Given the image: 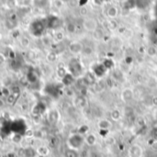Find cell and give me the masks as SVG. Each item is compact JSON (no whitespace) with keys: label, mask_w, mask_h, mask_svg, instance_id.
<instances>
[{"label":"cell","mask_w":157,"mask_h":157,"mask_svg":"<svg viewBox=\"0 0 157 157\" xmlns=\"http://www.w3.org/2000/svg\"><path fill=\"white\" fill-rule=\"evenodd\" d=\"M85 144V136L79 134L78 132L73 133L67 140V146L70 149L74 150H80L83 147V145Z\"/></svg>","instance_id":"cell-1"},{"label":"cell","mask_w":157,"mask_h":157,"mask_svg":"<svg viewBox=\"0 0 157 157\" xmlns=\"http://www.w3.org/2000/svg\"><path fill=\"white\" fill-rule=\"evenodd\" d=\"M83 28L84 30L89 32H94L98 28V23L97 19H93V17H86L83 20Z\"/></svg>","instance_id":"cell-2"},{"label":"cell","mask_w":157,"mask_h":157,"mask_svg":"<svg viewBox=\"0 0 157 157\" xmlns=\"http://www.w3.org/2000/svg\"><path fill=\"white\" fill-rule=\"evenodd\" d=\"M84 47L85 46L82 42H77V40H74V42H72L68 45V50L72 54L76 55V54L82 53Z\"/></svg>","instance_id":"cell-3"},{"label":"cell","mask_w":157,"mask_h":157,"mask_svg":"<svg viewBox=\"0 0 157 157\" xmlns=\"http://www.w3.org/2000/svg\"><path fill=\"white\" fill-rule=\"evenodd\" d=\"M133 97H134V93H133L131 88H124L122 90L121 94H120V99L123 103H128V102H131Z\"/></svg>","instance_id":"cell-4"},{"label":"cell","mask_w":157,"mask_h":157,"mask_svg":"<svg viewBox=\"0 0 157 157\" xmlns=\"http://www.w3.org/2000/svg\"><path fill=\"white\" fill-rule=\"evenodd\" d=\"M128 155H129V157H142V148L139 144H133L129 148Z\"/></svg>","instance_id":"cell-5"},{"label":"cell","mask_w":157,"mask_h":157,"mask_svg":"<svg viewBox=\"0 0 157 157\" xmlns=\"http://www.w3.org/2000/svg\"><path fill=\"white\" fill-rule=\"evenodd\" d=\"M48 121L50 124H56L60 119V113L56 108H51L49 110L48 115H47Z\"/></svg>","instance_id":"cell-6"},{"label":"cell","mask_w":157,"mask_h":157,"mask_svg":"<svg viewBox=\"0 0 157 157\" xmlns=\"http://www.w3.org/2000/svg\"><path fill=\"white\" fill-rule=\"evenodd\" d=\"M97 128L99 129L100 131H109L110 129H111L112 127V123L111 121L107 119H99L97 121Z\"/></svg>","instance_id":"cell-7"},{"label":"cell","mask_w":157,"mask_h":157,"mask_svg":"<svg viewBox=\"0 0 157 157\" xmlns=\"http://www.w3.org/2000/svg\"><path fill=\"white\" fill-rule=\"evenodd\" d=\"M97 138L96 136V134L92 132H88L86 135H85V143L88 146H94V145L97 143Z\"/></svg>","instance_id":"cell-8"},{"label":"cell","mask_w":157,"mask_h":157,"mask_svg":"<svg viewBox=\"0 0 157 157\" xmlns=\"http://www.w3.org/2000/svg\"><path fill=\"white\" fill-rule=\"evenodd\" d=\"M86 98L83 96H78L74 98V106L76 108H85L86 106Z\"/></svg>","instance_id":"cell-9"},{"label":"cell","mask_w":157,"mask_h":157,"mask_svg":"<svg viewBox=\"0 0 157 157\" xmlns=\"http://www.w3.org/2000/svg\"><path fill=\"white\" fill-rule=\"evenodd\" d=\"M36 153L40 156L45 157L50 154V149L47 146H45V145H40V146L36 148Z\"/></svg>","instance_id":"cell-10"},{"label":"cell","mask_w":157,"mask_h":157,"mask_svg":"<svg viewBox=\"0 0 157 157\" xmlns=\"http://www.w3.org/2000/svg\"><path fill=\"white\" fill-rule=\"evenodd\" d=\"M119 15V9L115 6H110L107 10V16L109 19H115Z\"/></svg>","instance_id":"cell-11"},{"label":"cell","mask_w":157,"mask_h":157,"mask_svg":"<svg viewBox=\"0 0 157 157\" xmlns=\"http://www.w3.org/2000/svg\"><path fill=\"white\" fill-rule=\"evenodd\" d=\"M110 119L113 121H119L121 119V111L118 108H113L111 111H110Z\"/></svg>","instance_id":"cell-12"},{"label":"cell","mask_w":157,"mask_h":157,"mask_svg":"<svg viewBox=\"0 0 157 157\" xmlns=\"http://www.w3.org/2000/svg\"><path fill=\"white\" fill-rule=\"evenodd\" d=\"M107 28L110 31H114L119 28V23L117 20H115L114 19H110L109 20L107 21Z\"/></svg>","instance_id":"cell-13"},{"label":"cell","mask_w":157,"mask_h":157,"mask_svg":"<svg viewBox=\"0 0 157 157\" xmlns=\"http://www.w3.org/2000/svg\"><path fill=\"white\" fill-rule=\"evenodd\" d=\"M63 157H80V154L77 150L68 148L63 154Z\"/></svg>","instance_id":"cell-14"},{"label":"cell","mask_w":157,"mask_h":157,"mask_svg":"<svg viewBox=\"0 0 157 157\" xmlns=\"http://www.w3.org/2000/svg\"><path fill=\"white\" fill-rule=\"evenodd\" d=\"M68 74L67 72V70L65 67H63V66H60V67H58L57 70H56V75H57V77H59L60 79H63L65 78V75Z\"/></svg>","instance_id":"cell-15"},{"label":"cell","mask_w":157,"mask_h":157,"mask_svg":"<svg viewBox=\"0 0 157 157\" xmlns=\"http://www.w3.org/2000/svg\"><path fill=\"white\" fill-rule=\"evenodd\" d=\"M57 57H58V55H57L56 52L53 51H51L48 52L47 55H46V60H47V62H49V63H51L56 62Z\"/></svg>","instance_id":"cell-16"},{"label":"cell","mask_w":157,"mask_h":157,"mask_svg":"<svg viewBox=\"0 0 157 157\" xmlns=\"http://www.w3.org/2000/svg\"><path fill=\"white\" fill-rule=\"evenodd\" d=\"M19 44L23 48H28L31 45V40L26 36H22L19 39Z\"/></svg>","instance_id":"cell-17"},{"label":"cell","mask_w":157,"mask_h":157,"mask_svg":"<svg viewBox=\"0 0 157 157\" xmlns=\"http://www.w3.org/2000/svg\"><path fill=\"white\" fill-rule=\"evenodd\" d=\"M96 75L93 74L92 72H88L86 74H85V76L84 77L85 80V82L87 84H93L96 81Z\"/></svg>","instance_id":"cell-18"},{"label":"cell","mask_w":157,"mask_h":157,"mask_svg":"<svg viewBox=\"0 0 157 157\" xmlns=\"http://www.w3.org/2000/svg\"><path fill=\"white\" fill-rule=\"evenodd\" d=\"M77 132L79 133V134L83 135V136L86 135L87 133L89 132V127H88V125H86V124L81 125V126L78 128V131H77Z\"/></svg>","instance_id":"cell-19"},{"label":"cell","mask_w":157,"mask_h":157,"mask_svg":"<svg viewBox=\"0 0 157 157\" xmlns=\"http://www.w3.org/2000/svg\"><path fill=\"white\" fill-rule=\"evenodd\" d=\"M24 154L26 157H35V155L37 154L36 153V149L33 148H27L24 151Z\"/></svg>","instance_id":"cell-20"},{"label":"cell","mask_w":157,"mask_h":157,"mask_svg":"<svg viewBox=\"0 0 157 157\" xmlns=\"http://www.w3.org/2000/svg\"><path fill=\"white\" fill-rule=\"evenodd\" d=\"M146 53L150 57H154L157 54V49L154 47V46H149V47L146 49Z\"/></svg>","instance_id":"cell-21"},{"label":"cell","mask_w":157,"mask_h":157,"mask_svg":"<svg viewBox=\"0 0 157 157\" xmlns=\"http://www.w3.org/2000/svg\"><path fill=\"white\" fill-rule=\"evenodd\" d=\"M0 93H1V94L6 97H8V96H10L11 94H12L11 91H10V89L8 88V86H6V85L1 87V89H0Z\"/></svg>","instance_id":"cell-22"},{"label":"cell","mask_w":157,"mask_h":157,"mask_svg":"<svg viewBox=\"0 0 157 157\" xmlns=\"http://www.w3.org/2000/svg\"><path fill=\"white\" fill-rule=\"evenodd\" d=\"M93 52H94V50H93V48H91L90 46H85L84 49H83L82 53L85 56H90L93 53Z\"/></svg>","instance_id":"cell-23"},{"label":"cell","mask_w":157,"mask_h":157,"mask_svg":"<svg viewBox=\"0 0 157 157\" xmlns=\"http://www.w3.org/2000/svg\"><path fill=\"white\" fill-rule=\"evenodd\" d=\"M94 33H95V38L97 39V40L103 39L105 37V33H104V31L101 30V28H97V30L94 31Z\"/></svg>","instance_id":"cell-24"},{"label":"cell","mask_w":157,"mask_h":157,"mask_svg":"<svg viewBox=\"0 0 157 157\" xmlns=\"http://www.w3.org/2000/svg\"><path fill=\"white\" fill-rule=\"evenodd\" d=\"M53 38L56 42H60L63 40V38H65V34H63V32H62V31H57V32H55Z\"/></svg>","instance_id":"cell-25"},{"label":"cell","mask_w":157,"mask_h":157,"mask_svg":"<svg viewBox=\"0 0 157 157\" xmlns=\"http://www.w3.org/2000/svg\"><path fill=\"white\" fill-rule=\"evenodd\" d=\"M66 31L69 33H74L76 31V26L74 23H68L67 26H66Z\"/></svg>","instance_id":"cell-26"},{"label":"cell","mask_w":157,"mask_h":157,"mask_svg":"<svg viewBox=\"0 0 157 157\" xmlns=\"http://www.w3.org/2000/svg\"><path fill=\"white\" fill-rule=\"evenodd\" d=\"M52 4H53L54 8H57V9H61L63 5H65V2L63 1V0H53V2H52Z\"/></svg>","instance_id":"cell-27"},{"label":"cell","mask_w":157,"mask_h":157,"mask_svg":"<svg viewBox=\"0 0 157 157\" xmlns=\"http://www.w3.org/2000/svg\"><path fill=\"white\" fill-rule=\"evenodd\" d=\"M12 141L15 143H19L22 141V136L20 134H17V133H16V134H14L12 136Z\"/></svg>","instance_id":"cell-28"},{"label":"cell","mask_w":157,"mask_h":157,"mask_svg":"<svg viewBox=\"0 0 157 157\" xmlns=\"http://www.w3.org/2000/svg\"><path fill=\"white\" fill-rule=\"evenodd\" d=\"M15 96H16V95H14V94H11L10 96H8V97H7V103L9 104V105H12V104L15 102V100H16Z\"/></svg>","instance_id":"cell-29"},{"label":"cell","mask_w":157,"mask_h":157,"mask_svg":"<svg viewBox=\"0 0 157 157\" xmlns=\"http://www.w3.org/2000/svg\"><path fill=\"white\" fill-rule=\"evenodd\" d=\"M149 144H150V147H151V149H152L153 151H155V152H157V140H155V139H154L153 141H152V142H149Z\"/></svg>","instance_id":"cell-30"},{"label":"cell","mask_w":157,"mask_h":157,"mask_svg":"<svg viewBox=\"0 0 157 157\" xmlns=\"http://www.w3.org/2000/svg\"><path fill=\"white\" fill-rule=\"evenodd\" d=\"M126 4H127L128 9H131V8H133L136 5V2H135V0H127V3Z\"/></svg>","instance_id":"cell-31"},{"label":"cell","mask_w":157,"mask_h":157,"mask_svg":"<svg viewBox=\"0 0 157 157\" xmlns=\"http://www.w3.org/2000/svg\"><path fill=\"white\" fill-rule=\"evenodd\" d=\"M79 13L81 16L83 17H85L87 15V13H88V10H87V8L85 7H82L80 9H79Z\"/></svg>","instance_id":"cell-32"},{"label":"cell","mask_w":157,"mask_h":157,"mask_svg":"<svg viewBox=\"0 0 157 157\" xmlns=\"http://www.w3.org/2000/svg\"><path fill=\"white\" fill-rule=\"evenodd\" d=\"M6 61H7V56L2 52H0V66H2L6 63Z\"/></svg>","instance_id":"cell-33"},{"label":"cell","mask_w":157,"mask_h":157,"mask_svg":"<svg viewBox=\"0 0 157 157\" xmlns=\"http://www.w3.org/2000/svg\"><path fill=\"white\" fill-rule=\"evenodd\" d=\"M28 58L30 60H32V61L35 60V59H36V53H34L33 51H30L28 53Z\"/></svg>","instance_id":"cell-34"},{"label":"cell","mask_w":157,"mask_h":157,"mask_svg":"<svg viewBox=\"0 0 157 157\" xmlns=\"http://www.w3.org/2000/svg\"><path fill=\"white\" fill-rule=\"evenodd\" d=\"M92 1L96 6H102L105 2H106V0H92Z\"/></svg>","instance_id":"cell-35"},{"label":"cell","mask_w":157,"mask_h":157,"mask_svg":"<svg viewBox=\"0 0 157 157\" xmlns=\"http://www.w3.org/2000/svg\"><path fill=\"white\" fill-rule=\"evenodd\" d=\"M32 2L33 0H22V5L25 6V7H28Z\"/></svg>","instance_id":"cell-36"},{"label":"cell","mask_w":157,"mask_h":157,"mask_svg":"<svg viewBox=\"0 0 157 157\" xmlns=\"http://www.w3.org/2000/svg\"><path fill=\"white\" fill-rule=\"evenodd\" d=\"M4 106H5V101L2 99V98H0V108H2Z\"/></svg>","instance_id":"cell-37"},{"label":"cell","mask_w":157,"mask_h":157,"mask_svg":"<svg viewBox=\"0 0 157 157\" xmlns=\"http://www.w3.org/2000/svg\"><path fill=\"white\" fill-rule=\"evenodd\" d=\"M153 33H154V36L157 38V27H155L154 28V31H153Z\"/></svg>","instance_id":"cell-38"},{"label":"cell","mask_w":157,"mask_h":157,"mask_svg":"<svg viewBox=\"0 0 157 157\" xmlns=\"http://www.w3.org/2000/svg\"><path fill=\"white\" fill-rule=\"evenodd\" d=\"M154 139L157 140V130H156V131L154 132Z\"/></svg>","instance_id":"cell-39"},{"label":"cell","mask_w":157,"mask_h":157,"mask_svg":"<svg viewBox=\"0 0 157 157\" xmlns=\"http://www.w3.org/2000/svg\"><path fill=\"white\" fill-rule=\"evenodd\" d=\"M2 38H3V36H2V33H1V32H0V40H2Z\"/></svg>","instance_id":"cell-40"},{"label":"cell","mask_w":157,"mask_h":157,"mask_svg":"<svg viewBox=\"0 0 157 157\" xmlns=\"http://www.w3.org/2000/svg\"><path fill=\"white\" fill-rule=\"evenodd\" d=\"M116 157H119V156H116Z\"/></svg>","instance_id":"cell-41"}]
</instances>
